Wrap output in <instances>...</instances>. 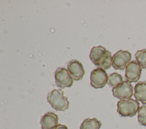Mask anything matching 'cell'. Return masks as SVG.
<instances>
[{
  "instance_id": "1",
  "label": "cell",
  "mask_w": 146,
  "mask_h": 129,
  "mask_svg": "<svg viewBox=\"0 0 146 129\" xmlns=\"http://www.w3.org/2000/svg\"><path fill=\"white\" fill-rule=\"evenodd\" d=\"M90 58L96 66L103 69L110 68L112 65L111 53L101 45L94 47L91 49Z\"/></svg>"
},
{
  "instance_id": "2",
  "label": "cell",
  "mask_w": 146,
  "mask_h": 129,
  "mask_svg": "<svg viewBox=\"0 0 146 129\" xmlns=\"http://www.w3.org/2000/svg\"><path fill=\"white\" fill-rule=\"evenodd\" d=\"M47 99L51 106L57 111H64L69 107L70 102L62 89L52 90L48 93Z\"/></svg>"
},
{
  "instance_id": "3",
  "label": "cell",
  "mask_w": 146,
  "mask_h": 129,
  "mask_svg": "<svg viewBox=\"0 0 146 129\" xmlns=\"http://www.w3.org/2000/svg\"><path fill=\"white\" fill-rule=\"evenodd\" d=\"M139 106V102L132 98L120 100L117 103V111L121 116L132 117L137 113L140 108Z\"/></svg>"
},
{
  "instance_id": "4",
  "label": "cell",
  "mask_w": 146,
  "mask_h": 129,
  "mask_svg": "<svg viewBox=\"0 0 146 129\" xmlns=\"http://www.w3.org/2000/svg\"><path fill=\"white\" fill-rule=\"evenodd\" d=\"M55 80L56 86L64 89L70 88L73 85V78L70 75L68 69L64 68L59 67L55 72Z\"/></svg>"
},
{
  "instance_id": "5",
  "label": "cell",
  "mask_w": 146,
  "mask_h": 129,
  "mask_svg": "<svg viewBox=\"0 0 146 129\" xmlns=\"http://www.w3.org/2000/svg\"><path fill=\"white\" fill-rule=\"evenodd\" d=\"M112 94L120 100L129 99L133 94V87L127 81H123L121 84L112 89Z\"/></svg>"
},
{
  "instance_id": "6",
  "label": "cell",
  "mask_w": 146,
  "mask_h": 129,
  "mask_svg": "<svg viewBox=\"0 0 146 129\" xmlns=\"http://www.w3.org/2000/svg\"><path fill=\"white\" fill-rule=\"evenodd\" d=\"M131 57L129 51L119 50L112 56V66L115 70H124L130 62Z\"/></svg>"
},
{
  "instance_id": "7",
  "label": "cell",
  "mask_w": 146,
  "mask_h": 129,
  "mask_svg": "<svg viewBox=\"0 0 146 129\" xmlns=\"http://www.w3.org/2000/svg\"><path fill=\"white\" fill-rule=\"evenodd\" d=\"M108 76L104 69L98 68L91 72V85L95 88H103L107 83Z\"/></svg>"
},
{
  "instance_id": "8",
  "label": "cell",
  "mask_w": 146,
  "mask_h": 129,
  "mask_svg": "<svg viewBox=\"0 0 146 129\" xmlns=\"http://www.w3.org/2000/svg\"><path fill=\"white\" fill-rule=\"evenodd\" d=\"M141 67L136 61L132 60L129 63L125 68V79L131 82H136L140 78Z\"/></svg>"
},
{
  "instance_id": "9",
  "label": "cell",
  "mask_w": 146,
  "mask_h": 129,
  "mask_svg": "<svg viewBox=\"0 0 146 129\" xmlns=\"http://www.w3.org/2000/svg\"><path fill=\"white\" fill-rule=\"evenodd\" d=\"M67 69L72 78L75 81L82 80L85 74L82 64L78 60H71L67 64Z\"/></svg>"
},
{
  "instance_id": "10",
  "label": "cell",
  "mask_w": 146,
  "mask_h": 129,
  "mask_svg": "<svg viewBox=\"0 0 146 129\" xmlns=\"http://www.w3.org/2000/svg\"><path fill=\"white\" fill-rule=\"evenodd\" d=\"M58 116L53 112L46 113L40 121L42 129H54L58 126Z\"/></svg>"
},
{
  "instance_id": "11",
  "label": "cell",
  "mask_w": 146,
  "mask_h": 129,
  "mask_svg": "<svg viewBox=\"0 0 146 129\" xmlns=\"http://www.w3.org/2000/svg\"><path fill=\"white\" fill-rule=\"evenodd\" d=\"M134 97L136 100L146 104V81H139L135 86Z\"/></svg>"
},
{
  "instance_id": "12",
  "label": "cell",
  "mask_w": 146,
  "mask_h": 129,
  "mask_svg": "<svg viewBox=\"0 0 146 129\" xmlns=\"http://www.w3.org/2000/svg\"><path fill=\"white\" fill-rule=\"evenodd\" d=\"M102 123L96 118H87L82 123L80 129H99Z\"/></svg>"
},
{
  "instance_id": "13",
  "label": "cell",
  "mask_w": 146,
  "mask_h": 129,
  "mask_svg": "<svg viewBox=\"0 0 146 129\" xmlns=\"http://www.w3.org/2000/svg\"><path fill=\"white\" fill-rule=\"evenodd\" d=\"M136 61L143 69H146V49L139 50L135 55Z\"/></svg>"
},
{
  "instance_id": "14",
  "label": "cell",
  "mask_w": 146,
  "mask_h": 129,
  "mask_svg": "<svg viewBox=\"0 0 146 129\" xmlns=\"http://www.w3.org/2000/svg\"><path fill=\"white\" fill-rule=\"evenodd\" d=\"M123 82V77L117 73H113L108 76L107 84L111 87H115Z\"/></svg>"
},
{
  "instance_id": "15",
  "label": "cell",
  "mask_w": 146,
  "mask_h": 129,
  "mask_svg": "<svg viewBox=\"0 0 146 129\" xmlns=\"http://www.w3.org/2000/svg\"><path fill=\"white\" fill-rule=\"evenodd\" d=\"M137 119L139 124L146 126V106H141L137 111Z\"/></svg>"
},
{
  "instance_id": "16",
  "label": "cell",
  "mask_w": 146,
  "mask_h": 129,
  "mask_svg": "<svg viewBox=\"0 0 146 129\" xmlns=\"http://www.w3.org/2000/svg\"><path fill=\"white\" fill-rule=\"evenodd\" d=\"M54 129H68V128L65 125H63L62 124H59Z\"/></svg>"
}]
</instances>
